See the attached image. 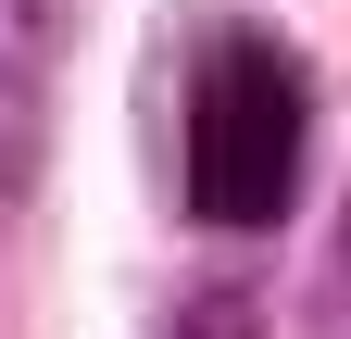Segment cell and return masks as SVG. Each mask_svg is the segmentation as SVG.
<instances>
[{"label": "cell", "instance_id": "obj_4", "mask_svg": "<svg viewBox=\"0 0 351 339\" xmlns=\"http://www.w3.org/2000/svg\"><path fill=\"white\" fill-rule=\"evenodd\" d=\"M163 339H251V302H239V289H201V302L176 314Z\"/></svg>", "mask_w": 351, "mask_h": 339}, {"label": "cell", "instance_id": "obj_2", "mask_svg": "<svg viewBox=\"0 0 351 339\" xmlns=\"http://www.w3.org/2000/svg\"><path fill=\"white\" fill-rule=\"evenodd\" d=\"M63 13H75V0H0V75H38V63H51L63 51Z\"/></svg>", "mask_w": 351, "mask_h": 339}, {"label": "cell", "instance_id": "obj_3", "mask_svg": "<svg viewBox=\"0 0 351 339\" xmlns=\"http://www.w3.org/2000/svg\"><path fill=\"white\" fill-rule=\"evenodd\" d=\"M38 176V75H0V201H25Z\"/></svg>", "mask_w": 351, "mask_h": 339}, {"label": "cell", "instance_id": "obj_1", "mask_svg": "<svg viewBox=\"0 0 351 339\" xmlns=\"http://www.w3.org/2000/svg\"><path fill=\"white\" fill-rule=\"evenodd\" d=\"M301 63L276 51L263 25H226L189 75V201L213 226H276L301 201Z\"/></svg>", "mask_w": 351, "mask_h": 339}]
</instances>
